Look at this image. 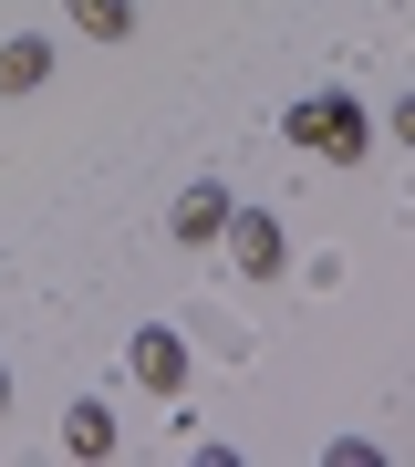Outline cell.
Returning <instances> with one entry per match:
<instances>
[{
  "mask_svg": "<svg viewBox=\"0 0 415 467\" xmlns=\"http://www.w3.org/2000/svg\"><path fill=\"white\" fill-rule=\"evenodd\" d=\"M187 364H198V353H187V333H177V322H146V333L125 343V374L146 384L156 405H166V395H187Z\"/></svg>",
  "mask_w": 415,
  "mask_h": 467,
  "instance_id": "cell-2",
  "label": "cell"
},
{
  "mask_svg": "<svg viewBox=\"0 0 415 467\" xmlns=\"http://www.w3.org/2000/svg\"><path fill=\"white\" fill-rule=\"evenodd\" d=\"M0 416H11V374H0Z\"/></svg>",
  "mask_w": 415,
  "mask_h": 467,
  "instance_id": "cell-9",
  "label": "cell"
},
{
  "mask_svg": "<svg viewBox=\"0 0 415 467\" xmlns=\"http://www.w3.org/2000/svg\"><path fill=\"white\" fill-rule=\"evenodd\" d=\"M291 146H301V156H332V167H364L374 115H364L353 94H301V104H291Z\"/></svg>",
  "mask_w": 415,
  "mask_h": 467,
  "instance_id": "cell-1",
  "label": "cell"
},
{
  "mask_svg": "<svg viewBox=\"0 0 415 467\" xmlns=\"http://www.w3.org/2000/svg\"><path fill=\"white\" fill-rule=\"evenodd\" d=\"M229 208H239V198H229V187H218V177H198V187H187V198H177V208H166V229H177V239H187V250H208V239H218V229H229Z\"/></svg>",
  "mask_w": 415,
  "mask_h": 467,
  "instance_id": "cell-4",
  "label": "cell"
},
{
  "mask_svg": "<svg viewBox=\"0 0 415 467\" xmlns=\"http://www.w3.org/2000/svg\"><path fill=\"white\" fill-rule=\"evenodd\" d=\"M73 11V32H94V42H125L135 32V0H63Z\"/></svg>",
  "mask_w": 415,
  "mask_h": 467,
  "instance_id": "cell-7",
  "label": "cell"
},
{
  "mask_svg": "<svg viewBox=\"0 0 415 467\" xmlns=\"http://www.w3.org/2000/svg\"><path fill=\"white\" fill-rule=\"evenodd\" d=\"M42 84H52V42H42V32L0 42V94H42Z\"/></svg>",
  "mask_w": 415,
  "mask_h": 467,
  "instance_id": "cell-6",
  "label": "cell"
},
{
  "mask_svg": "<svg viewBox=\"0 0 415 467\" xmlns=\"http://www.w3.org/2000/svg\"><path fill=\"white\" fill-rule=\"evenodd\" d=\"M63 457H83V467H94V457H115V405L73 395V405H63Z\"/></svg>",
  "mask_w": 415,
  "mask_h": 467,
  "instance_id": "cell-5",
  "label": "cell"
},
{
  "mask_svg": "<svg viewBox=\"0 0 415 467\" xmlns=\"http://www.w3.org/2000/svg\"><path fill=\"white\" fill-rule=\"evenodd\" d=\"M384 125H395V146L415 156V94H405V104H395V115H384Z\"/></svg>",
  "mask_w": 415,
  "mask_h": 467,
  "instance_id": "cell-8",
  "label": "cell"
},
{
  "mask_svg": "<svg viewBox=\"0 0 415 467\" xmlns=\"http://www.w3.org/2000/svg\"><path fill=\"white\" fill-rule=\"evenodd\" d=\"M218 239H229L239 281H281V270H291V239H281V218H270V208H229V229H218Z\"/></svg>",
  "mask_w": 415,
  "mask_h": 467,
  "instance_id": "cell-3",
  "label": "cell"
}]
</instances>
